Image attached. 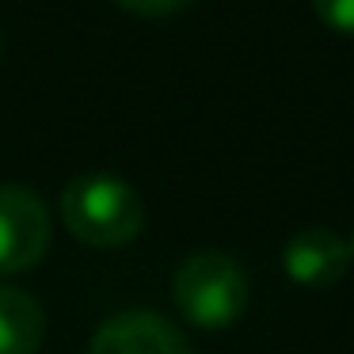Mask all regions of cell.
<instances>
[{
  "label": "cell",
  "mask_w": 354,
  "mask_h": 354,
  "mask_svg": "<svg viewBox=\"0 0 354 354\" xmlns=\"http://www.w3.org/2000/svg\"><path fill=\"white\" fill-rule=\"evenodd\" d=\"M62 217L88 248H122L145 229V202L126 179L88 171L65 187Z\"/></svg>",
  "instance_id": "cell-1"
},
{
  "label": "cell",
  "mask_w": 354,
  "mask_h": 354,
  "mask_svg": "<svg viewBox=\"0 0 354 354\" xmlns=\"http://www.w3.org/2000/svg\"><path fill=\"white\" fill-rule=\"evenodd\" d=\"M171 297L176 308L198 328H229L248 308V274L229 252H194L179 263L171 278Z\"/></svg>",
  "instance_id": "cell-2"
},
{
  "label": "cell",
  "mask_w": 354,
  "mask_h": 354,
  "mask_svg": "<svg viewBox=\"0 0 354 354\" xmlns=\"http://www.w3.org/2000/svg\"><path fill=\"white\" fill-rule=\"evenodd\" d=\"M50 248V214L24 183H0V274L31 270Z\"/></svg>",
  "instance_id": "cell-3"
},
{
  "label": "cell",
  "mask_w": 354,
  "mask_h": 354,
  "mask_svg": "<svg viewBox=\"0 0 354 354\" xmlns=\"http://www.w3.org/2000/svg\"><path fill=\"white\" fill-rule=\"evenodd\" d=\"M346 267H351V248L335 229H324V225L293 232L282 252L286 278L305 290H328V286L343 282Z\"/></svg>",
  "instance_id": "cell-4"
},
{
  "label": "cell",
  "mask_w": 354,
  "mask_h": 354,
  "mask_svg": "<svg viewBox=\"0 0 354 354\" xmlns=\"http://www.w3.org/2000/svg\"><path fill=\"white\" fill-rule=\"evenodd\" d=\"M88 354H194L187 335L156 313H118L92 335Z\"/></svg>",
  "instance_id": "cell-5"
},
{
  "label": "cell",
  "mask_w": 354,
  "mask_h": 354,
  "mask_svg": "<svg viewBox=\"0 0 354 354\" xmlns=\"http://www.w3.org/2000/svg\"><path fill=\"white\" fill-rule=\"evenodd\" d=\"M46 335V316L31 293L0 286V354H35Z\"/></svg>",
  "instance_id": "cell-6"
},
{
  "label": "cell",
  "mask_w": 354,
  "mask_h": 354,
  "mask_svg": "<svg viewBox=\"0 0 354 354\" xmlns=\"http://www.w3.org/2000/svg\"><path fill=\"white\" fill-rule=\"evenodd\" d=\"M316 16L335 31H354V0H313Z\"/></svg>",
  "instance_id": "cell-7"
},
{
  "label": "cell",
  "mask_w": 354,
  "mask_h": 354,
  "mask_svg": "<svg viewBox=\"0 0 354 354\" xmlns=\"http://www.w3.org/2000/svg\"><path fill=\"white\" fill-rule=\"evenodd\" d=\"M115 4L133 12V16H168V12L183 8L187 0H115Z\"/></svg>",
  "instance_id": "cell-8"
},
{
  "label": "cell",
  "mask_w": 354,
  "mask_h": 354,
  "mask_svg": "<svg viewBox=\"0 0 354 354\" xmlns=\"http://www.w3.org/2000/svg\"><path fill=\"white\" fill-rule=\"evenodd\" d=\"M346 248H351V263H354V232H351V240H346Z\"/></svg>",
  "instance_id": "cell-9"
}]
</instances>
